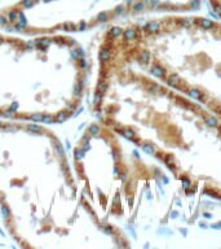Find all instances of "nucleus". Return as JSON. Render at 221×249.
I'll use <instances>...</instances> for the list:
<instances>
[{"label": "nucleus", "instance_id": "f257e3e1", "mask_svg": "<svg viewBox=\"0 0 221 249\" xmlns=\"http://www.w3.org/2000/svg\"><path fill=\"white\" fill-rule=\"evenodd\" d=\"M199 25L203 29H211V27H213V22L210 21V20H207V18H200V20H199Z\"/></svg>", "mask_w": 221, "mask_h": 249}, {"label": "nucleus", "instance_id": "f03ea898", "mask_svg": "<svg viewBox=\"0 0 221 249\" xmlns=\"http://www.w3.org/2000/svg\"><path fill=\"white\" fill-rule=\"evenodd\" d=\"M145 29L148 31H151V33H155V31L159 30V23L158 22H149V23H146Z\"/></svg>", "mask_w": 221, "mask_h": 249}, {"label": "nucleus", "instance_id": "7ed1b4c3", "mask_svg": "<svg viewBox=\"0 0 221 249\" xmlns=\"http://www.w3.org/2000/svg\"><path fill=\"white\" fill-rule=\"evenodd\" d=\"M168 83L171 86H177L180 83V77L176 76V74H173V76H171L168 78Z\"/></svg>", "mask_w": 221, "mask_h": 249}, {"label": "nucleus", "instance_id": "20e7f679", "mask_svg": "<svg viewBox=\"0 0 221 249\" xmlns=\"http://www.w3.org/2000/svg\"><path fill=\"white\" fill-rule=\"evenodd\" d=\"M189 95H190L193 99H197V100H200V99H202V93L198 90H194V88L189 91Z\"/></svg>", "mask_w": 221, "mask_h": 249}, {"label": "nucleus", "instance_id": "39448f33", "mask_svg": "<svg viewBox=\"0 0 221 249\" xmlns=\"http://www.w3.org/2000/svg\"><path fill=\"white\" fill-rule=\"evenodd\" d=\"M140 60H141V62H149L150 61V53L149 52H146V51H144V52H141V55H140Z\"/></svg>", "mask_w": 221, "mask_h": 249}, {"label": "nucleus", "instance_id": "423d86ee", "mask_svg": "<svg viewBox=\"0 0 221 249\" xmlns=\"http://www.w3.org/2000/svg\"><path fill=\"white\" fill-rule=\"evenodd\" d=\"M151 73H153L155 77H160V76H163V69H162V67H159V66H153Z\"/></svg>", "mask_w": 221, "mask_h": 249}, {"label": "nucleus", "instance_id": "0eeeda50", "mask_svg": "<svg viewBox=\"0 0 221 249\" xmlns=\"http://www.w3.org/2000/svg\"><path fill=\"white\" fill-rule=\"evenodd\" d=\"M206 122H207L208 126H212V127L217 126V121H216V118H215V117H207L206 118Z\"/></svg>", "mask_w": 221, "mask_h": 249}, {"label": "nucleus", "instance_id": "6e6552de", "mask_svg": "<svg viewBox=\"0 0 221 249\" xmlns=\"http://www.w3.org/2000/svg\"><path fill=\"white\" fill-rule=\"evenodd\" d=\"M193 23H194V20H191V18H185V20L181 21V25H182V26H185V27L191 26Z\"/></svg>", "mask_w": 221, "mask_h": 249}, {"label": "nucleus", "instance_id": "1a4fd4ad", "mask_svg": "<svg viewBox=\"0 0 221 249\" xmlns=\"http://www.w3.org/2000/svg\"><path fill=\"white\" fill-rule=\"evenodd\" d=\"M124 36H125V39H133L135 38V31L133 30H125L124 31Z\"/></svg>", "mask_w": 221, "mask_h": 249}, {"label": "nucleus", "instance_id": "9d476101", "mask_svg": "<svg viewBox=\"0 0 221 249\" xmlns=\"http://www.w3.org/2000/svg\"><path fill=\"white\" fill-rule=\"evenodd\" d=\"M142 148H144V151L146 152V153H153V152H154L153 147H150V145H144Z\"/></svg>", "mask_w": 221, "mask_h": 249}, {"label": "nucleus", "instance_id": "9b49d317", "mask_svg": "<svg viewBox=\"0 0 221 249\" xmlns=\"http://www.w3.org/2000/svg\"><path fill=\"white\" fill-rule=\"evenodd\" d=\"M182 184H184V188L186 190L187 187H189V180L187 179H182Z\"/></svg>", "mask_w": 221, "mask_h": 249}, {"label": "nucleus", "instance_id": "f8f14e48", "mask_svg": "<svg viewBox=\"0 0 221 249\" xmlns=\"http://www.w3.org/2000/svg\"><path fill=\"white\" fill-rule=\"evenodd\" d=\"M166 162H167V165H169V167H171V164H172V158L169 157V156H168V157H166Z\"/></svg>", "mask_w": 221, "mask_h": 249}, {"label": "nucleus", "instance_id": "ddd939ff", "mask_svg": "<svg viewBox=\"0 0 221 249\" xmlns=\"http://www.w3.org/2000/svg\"><path fill=\"white\" fill-rule=\"evenodd\" d=\"M219 227H221V222L217 223V225H212V228H219Z\"/></svg>", "mask_w": 221, "mask_h": 249}, {"label": "nucleus", "instance_id": "4468645a", "mask_svg": "<svg viewBox=\"0 0 221 249\" xmlns=\"http://www.w3.org/2000/svg\"><path fill=\"white\" fill-rule=\"evenodd\" d=\"M171 215H172V218H176V217L179 215V213H177V211H172V214H171Z\"/></svg>", "mask_w": 221, "mask_h": 249}, {"label": "nucleus", "instance_id": "2eb2a0df", "mask_svg": "<svg viewBox=\"0 0 221 249\" xmlns=\"http://www.w3.org/2000/svg\"><path fill=\"white\" fill-rule=\"evenodd\" d=\"M204 217H207V218H210V217H211V214H208V213H204Z\"/></svg>", "mask_w": 221, "mask_h": 249}]
</instances>
